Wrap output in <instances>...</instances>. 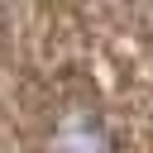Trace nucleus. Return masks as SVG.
Here are the masks:
<instances>
[{
	"mask_svg": "<svg viewBox=\"0 0 153 153\" xmlns=\"http://www.w3.org/2000/svg\"><path fill=\"white\" fill-rule=\"evenodd\" d=\"M53 153H115V124L96 105H67L48 134Z\"/></svg>",
	"mask_w": 153,
	"mask_h": 153,
	"instance_id": "obj_1",
	"label": "nucleus"
}]
</instances>
